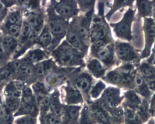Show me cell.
<instances>
[{
  "instance_id": "6da1fadb",
  "label": "cell",
  "mask_w": 155,
  "mask_h": 124,
  "mask_svg": "<svg viewBox=\"0 0 155 124\" xmlns=\"http://www.w3.org/2000/svg\"><path fill=\"white\" fill-rule=\"evenodd\" d=\"M136 9L129 8L124 14L122 19L116 23H110L116 36L121 39L131 41L133 38L131 26L135 20Z\"/></svg>"
},
{
  "instance_id": "7a4b0ae2",
  "label": "cell",
  "mask_w": 155,
  "mask_h": 124,
  "mask_svg": "<svg viewBox=\"0 0 155 124\" xmlns=\"http://www.w3.org/2000/svg\"><path fill=\"white\" fill-rule=\"evenodd\" d=\"M136 72H127L118 67L109 72L104 78L108 83L126 88H135V78Z\"/></svg>"
},
{
  "instance_id": "3957f363",
  "label": "cell",
  "mask_w": 155,
  "mask_h": 124,
  "mask_svg": "<svg viewBox=\"0 0 155 124\" xmlns=\"http://www.w3.org/2000/svg\"><path fill=\"white\" fill-rule=\"evenodd\" d=\"M91 38L94 42H102L106 44L113 41L109 27L103 19L97 18L94 19L91 31Z\"/></svg>"
},
{
  "instance_id": "277c9868",
  "label": "cell",
  "mask_w": 155,
  "mask_h": 124,
  "mask_svg": "<svg viewBox=\"0 0 155 124\" xmlns=\"http://www.w3.org/2000/svg\"><path fill=\"white\" fill-rule=\"evenodd\" d=\"M93 49L97 57L107 67H110L117 63L114 43L106 44L102 42H95Z\"/></svg>"
},
{
  "instance_id": "5b68a950",
  "label": "cell",
  "mask_w": 155,
  "mask_h": 124,
  "mask_svg": "<svg viewBox=\"0 0 155 124\" xmlns=\"http://www.w3.org/2000/svg\"><path fill=\"white\" fill-rule=\"evenodd\" d=\"M115 50V53L119 60L125 63H132V62L139 63L141 60L140 55L130 43L116 41Z\"/></svg>"
},
{
  "instance_id": "8992f818",
  "label": "cell",
  "mask_w": 155,
  "mask_h": 124,
  "mask_svg": "<svg viewBox=\"0 0 155 124\" xmlns=\"http://www.w3.org/2000/svg\"><path fill=\"white\" fill-rule=\"evenodd\" d=\"M143 30L145 33V45L140 54V59L146 58L150 55L152 45L155 40V23L151 18H144Z\"/></svg>"
},
{
  "instance_id": "52a82bcc",
  "label": "cell",
  "mask_w": 155,
  "mask_h": 124,
  "mask_svg": "<svg viewBox=\"0 0 155 124\" xmlns=\"http://www.w3.org/2000/svg\"><path fill=\"white\" fill-rule=\"evenodd\" d=\"M121 99L119 89L109 87L105 90L101 98L97 102L105 109H109L117 106Z\"/></svg>"
},
{
  "instance_id": "ba28073f",
  "label": "cell",
  "mask_w": 155,
  "mask_h": 124,
  "mask_svg": "<svg viewBox=\"0 0 155 124\" xmlns=\"http://www.w3.org/2000/svg\"><path fill=\"white\" fill-rule=\"evenodd\" d=\"M82 106L64 105L62 117L65 124H78Z\"/></svg>"
},
{
  "instance_id": "9c48e42d",
  "label": "cell",
  "mask_w": 155,
  "mask_h": 124,
  "mask_svg": "<svg viewBox=\"0 0 155 124\" xmlns=\"http://www.w3.org/2000/svg\"><path fill=\"white\" fill-rule=\"evenodd\" d=\"M57 57L59 61L63 64H68L74 63L78 57L77 52L68 43H63L58 49Z\"/></svg>"
},
{
  "instance_id": "30bf717a",
  "label": "cell",
  "mask_w": 155,
  "mask_h": 124,
  "mask_svg": "<svg viewBox=\"0 0 155 124\" xmlns=\"http://www.w3.org/2000/svg\"><path fill=\"white\" fill-rule=\"evenodd\" d=\"M40 110L37 100L31 102L21 101L18 110L13 114L14 117L20 116H31L38 117Z\"/></svg>"
},
{
  "instance_id": "8fae6325",
  "label": "cell",
  "mask_w": 155,
  "mask_h": 124,
  "mask_svg": "<svg viewBox=\"0 0 155 124\" xmlns=\"http://www.w3.org/2000/svg\"><path fill=\"white\" fill-rule=\"evenodd\" d=\"M88 105L96 122L101 124H110L107 112L97 101L94 103L90 102Z\"/></svg>"
},
{
  "instance_id": "7c38bea8",
  "label": "cell",
  "mask_w": 155,
  "mask_h": 124,
  "mask_svg": "<svg viewBox=\"0 0 155 124\" xmlns=\"http://www.w3.org/2000/svg\"><path fill=\"white\" fill-rule=\"evenodd\" d=\"M83 102V97L78 90L72 87L66 88L65 105H78Z\"/></svg>"
},
{
  "instance_id": "4fadbf2b",
  "label": "cell",
  "mask_w": 155,
  "mask_h": 124,
  "mask_svg": "<svg viewBox=\"0 0 155 124\" xmlns=\"http://www.w3.org/2000/svg\"><path fill=\"white\" fill-rule=\"evenodd\" d=\"M137 69L146 81L155 80V66L152 63L144 61L138 66Z\"/></svg>"
},
{
  "instance_id": "5bb4252c",
  "label": "cell",
  "mask_w": 155,
  "mask_h": 124,
  "mask_svg": "<svg viewBox=\"0 0 155 124\" xmlns=\"http://www.w3.org/2000/svg\"><path fill=\"white\" fill-rule=\"evenodd\" d=\"M137 7L140 18H151L152 16V2L147 0L137 1Z\"/></svg>"
},
{
  "instance_id": "9a60e30c",
  "label": "cell",
  "mask_w": 155,
  "mask_h": 124,
  "mask_svg": "<svg viewBox=\"0 0 155 124\" xmlns=\"http://www.w3.org/2000/svg\"><path fill=\"white\" fill-rule=\"evenodd\" d=\"M135 87L137 91L141 96L146 98H149L151 96V91L150 90L145 80L139 73H137L135 78Z\"/></svg>"
},
{
  "instance_id": "2e32d148",
  "label": "cell",
  "mask_w": 155,
  "mask_h": 124,
  "mask_svg": "<svg viewBox=\"0 0 155 124\" xmlns=\"http://www.w3.org/2000/svg\"><path fill=\"white\" fill-rule=\"evenodd\" d=\"M56 91L51 96L50 112L58 116H62L64 105L61 102L59 95Z\"/></svg>"
},
{
  "instance_id": "e0dca14e",
  "label": "cell",
  "mask_w": 155,
  "mask_h": 124,
  "mask_svg": "<svg viewBox=\"0 0 155 124\" xmlns=\"http://www.w3.org/2000/svg\"><path fill=\"white\" fill-rule=\"evenodd\" d=\"M97 123L88 105L84 104L81 111L78 124H96Z\"/></svg>"
},
{
  "instance_id": "ac0fdd59",
  "label": "cell",
  "mask_w": 155,
  "mask_h": 124,
  "mask_svg": "<svg viewBox=\"0 0 155 124\" xmlns=\"http://www.w3.org/2000/svg\"><path fill=\"white\" fill-rule=\"evenodd\" d=\"M39 115L40 124H65L62 116H58L50 112Z\"/></svg>"
},
{
  "instance_id": "d6986e66",
  "label": "cell",
  "mask_w": 155,
  "mask_h": 124,
  "mask_svg": "<svg viewBox=\"0 0 155 124\" xmlns=\"http://www.w3.org/2000/svg\"><path fill=\"white\" fill-rule=\"evenodd\" d=\"M89 70L97 78L102 77L105 74L106 69L100 62L97 59H93L87 66Z\"/></svg>"
},
{
  "instance_id": "ffe728a7",
  "label": "cell",
  "mask_w": 155,
  "mask_h": 124,
  "mask_svg": "<svg viewBox=\"0 0 155 124\" xmlns=\"http://www.w3.org/2000/svg\"><path fill=\"white\" fill-rule=\"evenodd\" d=\"M37 101L40 114H47L50 112L51 97L47 95L38 96Z\"/></svg>"
},
{
  "instance_id": "44dd1931",
  "label": "cell",
  "mask_w": 155,
  "mask_h": 124,
  "mask_svg": "<svg viewBox=\"0 0 155 124\" xmlns=\"http://www.w3.org/2000/svg\"><path fill=\"white\" fill-rule=\"evenodd\" d=\"M14 117L13 113L10 112L1 101L0 110V124H13Z\"/></svg>"
},
{
  "instance_id": "7402d4cb",
  "label": "cell",
  "mask_w": 155,
  "mask_h": 124,
  "mask_svg": "<svg viewBox=\"0 0 155 124\" xmlns=\"http://www.w3.org/2000/svg\"><path fill=\"white\" fill-rule=\"evenodd\" d=\"M127 103L130 107L136 108L141 104V99L134 90H130L125 93Z\"/></svg>"
},
{
  "instance_id": "603a6c76",
  "label": "cell",
  "mask_w": 155,
  "mask_h": 124,
  "mask_svg": "<svg viewBox=\"0 0 155 124\" xmlns=\"http://www.w3.org/2000/svg\"><path fill=\"white\" fill-rule=\"evenodd\" d=\"M134 1H121V0L114 1V4L112 5L111 9L108 13L106 15V18L108 20H110L112 15L118 10L125 8L127 6L132 7Z\"/></svg>"
},
{
  "instance_id": "cb8c5ba5",
  "label": "cell",
  "mask_w": 155,
  "mask_h": 124,
  "mask_svg": "<svg viewBox=\"0 0 155 124\" xmlns=\"http://www.w3.org/2000/svg\"><path fill=\"white\" fill-rule=\"evenodd\" d=\"M91 78L89 75H82L79 77L76 81V86L80 90L87 92L91 87Z\"/></svg>"
},
{
  "instance_id": "d4e9b609",
  "label": "cell",
  "mask_w": 155,
  "mask_h": 124,
  "mask_svg": "<svg viewBox=\"0 0 155 124\" xmlns=\"http://www.w3.org/2000/svg\"><path fill=\"white\" fill-rule=\"evenodd\" d=\"M56 11L60 15L66 17L72 16L75 12L73 6L66 2L58 5L56 7Z\"/></svg>"
},
{
  "instance_id": "484cf974",
  "label": "cell",
  "mask_w": 155,
  "mask_h": 124,
  "mask_svg": "<svg viewBox=\"0 0 155 124\" xmlns=\"http://www.w3.org/2000/svg\"><path fill=\"white\" fill-rule=\"evenodd\" d=\"M21 103V99L18 98H6L4 102L6 108L13 114L18 110Z\"/></svg>"
},
{
  "instance_id": "4316f807",
  "label": "cell",
  "mask_w": 155,
  "mask_h": 124,
  "mask_svg": "<svg viewBox=\"0 0 155 124\" xmlns=\"http://www.w3.org/2000/svg\"><path fill=\"white\" fill-rule=\"evenodd\" d=\"M49 28L53 34L58 35L64 33L66 26L61 21L54 20L50 22Z\"/></svg>"
},
{
  "instance_id": "83f0119b",
  "label": "cell",
  "mask_w": 155,
  "mask_h": 124,
  "mask_svg": "<svg viewBox=\"0 0 155 124\" xmlns=\"http://www.w3.org/2000/svg\"><path fill=\"white\" fill-rule=\"evenodd\" d=\"M4 94L6 98H20L21 96V92L18 89L15 84L11 83L9 84L4 91Z\"/></svg>"
},
{
  "instance_id": "f1b7e54d",
  "label": "cell",
  "mask_w": 155,
  "mask_h": 124,
  "mask_svg": "<svg viewBox=\"0 0 155 124\" xmlns=\"http://www.w3.org/2000/svg\"><path fill=\"white\" fill-rule=\"evenodd\" d=\"M44 54L40 50H35L31 51L25 59V62H38L44 58Z\"/></svg>"
},
{
  "instance_id": "f546056e",
  "label": "cell",
  "mask_w": 155,
  "mask_h": 124,
  "mask_svg": "<svg viewBox=\"0 0 155 124\" xmlns=\"http://www.w3.org/2000/svg\"><path fill=\"white\" fill-rule=\"evenodd\" d=\"M29 23L36 31H39L43 26V21L41 17L37 15H32L29 19Z\"/></svg>"
},
{
  "instance_id": "4dcf8cb0",
  "label": "cell",
  "mask_w": 155,
  "mask_h": 124,
  "mask_svg": "<svg viewBox=\"0 0 155 124\" xmlns=\"http://www.w3.org/2000/svg\"><path fill=\"white\" fill-rule=\"evenodd\" d=\"M68 40L72 45L79 49L83 48V46L80 40V37L74 31H70L68 35Z\"/></svg>"
},
{
  "instance_id": "1f68e13d",
  "label": "cell",
  "mask_w": 155,
  "mask_h": 124,
  "mask_svg": "<svg viewBox=\"0 0 155 124\" xmlns=\"http://www.w3.org/2000/svg\"><path fill=\"white\" fill-rule=\"evenodd\" d=\"M52 63L49 61H44L37 64L35 67L36 73L40 76H43L51 67Z\"/></svg>"
},
{
  "instance_id": "d6a6232c",
  "label": "cell",
  "mask_w": 155,
  "mask_h": 124,
  "mask_svg": "<svg viewBox=\"0 0 155 124\" xmlns=\"http://www.w3.org/2000/svg\"><path fill=\"white\" fill-rule=\"evenodd\" d=\"M3 48L8 51H12L14 50L17 45L16 41L11 37H7L2 41Z\"/></svg>"
},
{
  "instance_id": "836d02e7",
  "label": "cell",
  "mask_w": 155,
  "mask_h": 124,
  "mask_svg": "<svg viewBox=\"0 0 155 124\" xmlns=\"http://www.w3.org/2000/svg\"><path fill=\"white\" fill-rule=\"evenodd\" d=\"M106 87V85L102 81H100L93 87L91 92V96L93 98H97L101 94Z\"/></svg>"
},
{
  "instance_id": "e575fe53",
  "label": "cell",
  "mask_w": 155,
  "mask_h": 124,
  "mask_svg": "<svg viewBox=\"0 0 155 124\" xmlns=\"http://www.w3.org/2000/svg\"><path fill=\"white\" fill-rule=\"evenodd\" d=\"M15 124H37V118L31 116H23L17 119Z\"/></svg>"
},
{
  "instance_id": "d590c367",
  "label": "cell",
  "mask_w": 155,
  "mask_h": 124,
  "mask_svg": "<svg viewBox=\"0 0 155 124\" xmlns=\"http://www.w3.org/2000/svg\"><path fill=\"white\" fill-rule=\"evenodd\" d=\"M51 37L49 32L47 31H44L41 35L39 38L40 44L43 46H47L50 43Z\"/></svg>"
},
{
  "instance_id": "8d00e7d4",
  "label": "cell",
  "mask_w": 155,
  "mask_h": 124,
  "mask_svg": "<svg viewBox=\"0 0 155 124\" xmlns=\"http://www.w3.org/2000/svg\"><path fill=\"white\" fill-rule=\"evenodd\" d=\"M34 91L37 93V96H45L47 95L45 90L44 84L41 82H37L32 86Z\"/></svg>"
},
{
  "instance_id": "74e56055",
  "label": "cell",
  "mask_w": 155,
  "mask_h": 124,
  "mask_svg": "<svg viewBox=\"0 0 155 124\" xmlns=\"http://www.w3.org/2000/svg\"><path fill=\"white\" fill-rule=\"evenodd\" d=\"M18 73L22 76H29L32 73V70L31 67L28 64H25L21 65L18 68Z\"/></svg>"
},
{
  "instance_id": "f35d334b",
  "label": "cell",
  "mask_w": 155,
  "mask_h": 124,
  "mask_svg": "<svg viewBox=\"0 0 155 124\" xmlns=\"http://www.w3.org/2000/svg\"><path fill=\"white\" fill-rule=\"evenodd\" d=\"M31 33V28L30 26L28 23H25L23 25L21 31V36L22 40L26 41L28 38Z\"/></svg>"
},
{
  "instance_id": "ab89813d",
  "label": "cell",
  "mask_w": 155,
  "mask_h": 124,
  "mask_svg": "<svg viewBox=\"0 0 155 124\" xmlns=\"http://www.w3.org/2000/svg\"><path fill=\"white\" fill-rule=\"evenodd\" d=\"M127 124H140V121L137 116L131 110L127 112Z\"/></svg>"
},
{
  "instance_id": "60d3db41",
  "label": "cell",
  "mask_w": 155,
  "mask_h": 124,
  "mask_svg": "<svg viewBox=\"0 0 155 124\" xmlns=\"http://www.w3.org/2000/svg\"><path fill=\"white\" fill-rule=\"evenodd\" d=\"M9 21L12 25H20L21 23V18L19 12L13 13L10 17Z\"/></svg>"
},
{
  "instance_id": "b9f144b4",
  "label": "cell",
  "mask_w": 155,
  "mask_h": 124,
  "mask_svg": "<svg viewBox=\"0 0 155 124\" xmlns=\"http://www.w3.org/2000/svg\"><path fill=\"white\" fill-rule=\"evenodd\" d=\"M79 33L80 37L83 41H87L88 40L89 37V32L87 28L85 26H81L79 30Z\"/></svg>"
},
{
  "instance_id": "7bdbcfd3",
  "label": "cell",
  "mask_w": 155,
  "mask_h": 124,
  "mask_svg": "<svg viewBox=\"0 0 155 124\" xmlns=\"http://www.w3.org/2000/svg\"><path fill=\"white\" fill-rule=\"evenodd\" d=\"M9 32L13 36H18L20 31V27L19 25H11L9 27Z\"/></svg>"
},
{
  "instance_id": "ee69618b",
  "label": "cell",
  "mask_w": 155,
  "mask_h": 124,
  "mask_svg": "<svg viewBox=\"0 0 155 124\" xmlns=\"http://www.w3.org/2000/svg\"><path fill=\"white\" fill-rule=\"evenodd\" d=\"M11 75V71L8 69H4L2 70L1 73V80H4L8 78Z\"/></svg>"
},
{
  "instance_id": "f6af8a7d",
  "label": "cell",
  "mask_w": 155,
  "mask_h": 124,
  "mask_svg": "<svg viewBox=\"0 0 155 124\" xmlns=\"http://www.w3.org/2000/svg\"><path fill=\"white\" fill-rule=\"evenodd\" d=\"M148 62L152 63L155 66V48L152 49V53L150 57L147 60Z\"/></svg>"
},
{
  "instance_id": "bcb514c9",
  "label": "cell",
  "mask_w": 155,
  "mask_h": 124,
  "mask_svg": "<svg viewBox=\"0 0 155 124\" xmlns=\"http://www.w3.org/2000/svg\"><path fill=\"white\" fill-rule=\"evenodd\" d=\"M6 13V10L4 8V6L2 5V3L1 4V18H2V17H4Z\"/></svg>"
},
{
  "instance_id": "7dc6e473",
  "label": "cell",
  "mask_w": 155,
  "mask_h": 124,
  "mask_svg": "<svg viewBox=\"0 0 155 124\" xmlns=\"http://www.w3.org/2000/svg\"><path fill=\"white\" fill-rule=\"evenodd\" d=\"M152 16L153 20L155 23V1H152ZM154 48H155V46Z\"/></svg>"
},
{
  "instance_id": "c3c4849f",
  "label": "cell",
  "mask_w": 155,
  "mask_h": 124,
  "mask_svg": "<svg viewBox=\"0 0 155 124\" xmlns=\"http://www.w3.org/2000/svg\"><path fill=\"white\" fill-rule=\"evenodd\" d=\"M149 124H154V123H153V122H152V121H151V122H150V123H149Z\"/></svg>"
}]
</instances>
